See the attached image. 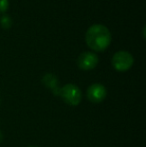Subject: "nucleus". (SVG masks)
Returning <instances> with one entry per match:
<instances>
[{"mask_svg": "<svg viewBox=\"0 0 146 147\" xmlns=\"http://www.w3.org/2000/svg\"><path fill=\"white\" fill-rule=\"evenodd\" d=\"M2 141H3V133L0 131V143H1Z\"/></svg>", "mask_w": 146, "mask_h": 147, "instance_id": "nucleus-9", "label": "nucleus"}, {"mask_svg": "<svg viewBox=\"0 0 146 147\" xmlns=\"http://www.w3.org/2000/svg\"><path fill=\"white\" fill-rule=\"evenodd\" d=\"M28 147H37V146H33V145H31V146H28Z\"/></svg>", "mask_w": 146, "mask_h": 147, "instance_id": "nucleus-10", "label": "nucleus"}, {"mask_svg": "<svg viewBox=\"0 0 146 147\" xmlns=\"http://www.w3.org/2000/svg\"><path fill=\"white\" fill-rule=\"evenodd\" d=\"M0 103H1V97H0Z\"/></svg>", "mask_w": 146, "mask_h": 147, "instance_id": "nucleus-11", "label": "nucleus"}, {"mask_svg": "<svg viewBox=\"0 0 146 147\" xmlns=\"http://www.w3.org/2000/svg\"><path fill=\"white\" fill-rule=\"evenodd\" d=\"M111 62L115 70L119 72H125L132 67L134 63V58L128 51L121 50L113 55Z\"/></svg>", "mask_w": 146, "mask_h": 147, "instance_id": "nucleus-3", "label": "nucleus"}, {"mask_svg": "<svg viewBox=\"0 0 146 147\" xmlns=\"http://www.w3.org/2000/svg\"><path fill=\"white\" fill-rule=\"evenodd\" d=\"M98 56L94 52H90V51H86L83 52L78 56L77 59V65L80 69L85 70H92L97 66L98 64Z\"/></svg>", "mask_w": 146, "mask_h": 147, "instance_id": "nucleus-4", "label": "nucleus"}, {"mask_svg": "<svg viewBox=\"0 0 146 147\" xmlns=\"http://www.w3.org/2000/svg\"><path fill=\"white\" fill-rule=\"evenodd\" d=\"M9 7V1L8 0H0V13H3Z\"/></svg>", "mask_w": 146, "mask_h": 147, "instance_id": "nucleus-8", "label": "nucleus"}, {"mask_svg": "<svg viewBox=\"0 0 146 147\" xmlns=\"http://www.w3.org/2000/svg\"><path fill=\"white\" fill-rule=\"evenodd\" d=\"M87 98L92 103H100L107 96V90L105 86L100 83H94L87 88Z\"/></svg>", "mask_w": 146, "mask_h": 147, "instance_id": "nucleus-5", "label": "nucleus"}, {"mask_svg": "<svg viewBox=\"0 0 146 147\" xmlns=\"http://www.w3.org/2000/svg\"><path fill=\"white\" fill-rule=\"evenodd\" d=\"M59 96L62 98V100L66 104L70 105V106H78L82 100L81 90L78 86L72 83H68L61 87Z\"/></svg>", "mask_w": 146, "mask_h": 147, "instance_id": "nucleus-2", "label": "nucleus"}, {"mask_svg": "<svg viewBox=\"0 0 146 147\" xmlns=\"http://www.w3.org/2000/svg\"><path fill=\"white\" fill-rule=\"evenodd\" d=\"M0 25L4 28V29H8L11 27L12 25V19L8 15H2L0 17Z\"/></svg>", "mask_w": 146, "mask_h": 147, "instance_id": "nucleus-7", "label": "nucleus"}, {"mask_svg": "<svg viewBox=\"0 0 146 147\" xmlns=\"http://www.w3.org/2000/svg\"><path fill=\"white\" fill-rule=\"evenodd\" d=\"M85 40L92 50L104 51L111 43V33L106 26L94 24L86 31Z\"/></svg>", "mask_w": 146, "mask_h": 147, "instance_id": "nucleus-1", "label": "nucleus"}, {"mask_svg": "<svg viewBox=\"0 0 146 147\" xmlns=\"http://www.w3.org/2000/svg\"><path fill=\"white\" fill-rule=\"evenodd\" d=\"M42 83L48 89H50L55 96H59L61 87H59V80L54 74L52 73L45 74L42 77Z\"/></svg>", "mask_w": 146, "mask_h": 147, "instance_id": "nucleus-6", "label": "nucleus"}]
</instances>
